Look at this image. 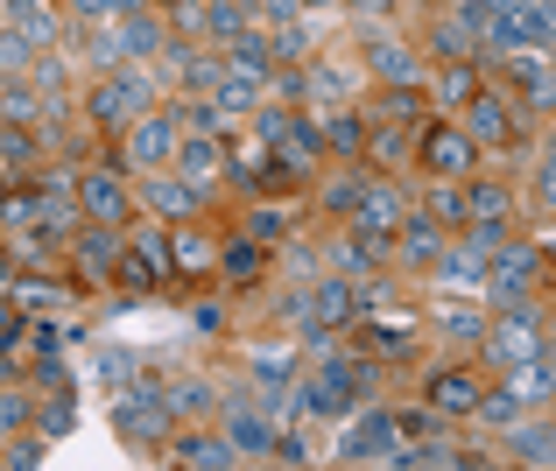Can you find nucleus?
I'll return each instance as SVG.
<instances>
[{"instance_id":"nucleus-18","label":"nucleus","mask_w":556,"mask_h":471,"mask_svg":"<svg viewBox=\"0 0 556 471\" xmlns=\"http://www.w3.org/2000/svg\"><path fill=\"white\" fill-rule=\"evenodd\" d=\"M155 394H163V408H169V422H177V416H204V408H212V402H218V394H212V387H204V380H169V387H155Z\"/></svg>"},{"instance_id":"nucleus-40","label":"nucleus","mask_w":556,"mask_h":471,"mask_svg":"<svg viewBox=\"0 0 556 471\" xmlns=\"http://www.w3.org/2000/svg\"><path fill=\"white\" fill-rule=\"evenodd\" d=\"M254 240H282V212H254Z\"/></svg>"},{"instance_id":"nucleus-23","label":"nucleus","mask_w":556,"mask_h":471,"mask_svg":"<svg viewBox=\"0 0 556 471\" xmlns=\"http://www.w3.org/2000/svg\"><path fill=\"white\" fill-rule=\"evenodd\" d=\"M28 56H36V42H28L14 22H0V78H8V71H28Z\"/></svg>"},{"instance_id":"nucleus-46","label":"nucleus","mask_w":556,"mask_h":471,"mask_svg":"<svg viewBox=\"0 0 556 471\" xmlns=\"http://www.w3.org/2000/svg\"><path fill=\"white\" fill-rule=\"evenodd\" d=\"M0 22H8V0H0Z\"/></svg>"},{"instance_id":"nucleus-37","label":"nucleus","mask_w":556,"mask_h":471,"mask_svg":"<svg viewBox=\"0 0 556 471\" xmlns=\"http://www.w3.org/2000/svg\"><path fill=\"white\" fill-rule=\"evenodd\" d=\"M325 135H331V141H339V149H353V141H359V127H353V113H331V120H325Z\"/></svg>"},{"instance_id":"nucleus-30","label":"nucleus","mask_w":556,"mask_h":471,"mask_svg":"<svg viewBox=\"0 0 556 471\" xmlns=\"http://www.w3.org/2000/svg\"><path fill=\"white\" fill-rule=\"evenodd\" d=\"M465 212H479V218H501V212H507V190H501V183H479L472 198H465Z\"/></svg>"},{"instance_id":"nucleus-7","label":"nucleus","mask_w":556,"mask_h":471,"mask_svg":"<svg viewBox=\"0 0 556 471\" xmlns=\"http://www.w3.org/2000/svg\"><path fill=\"white\" fill-rule=\"evenodd\" d=\"M226 444L240 450V458H261V450L275 444V430H268V416H261L254 402H240V408H226Z\"/></svg>"},{"instance_id":"nucleus-47","label":"nucleus","mask_w":556,"mask_h":471,"mask_svg":"<svg viewBox=\"0 0 556 471\" xmlns=\"http://www.w3.org/2000/svg\"><path fill=\"white\" fill-rule=\"evenodd\" d=\"M0 323H8V317H0ZM0 338H8V331H0Z\"/></svg>"},{"instance_id":"nucleus-17","label":"nucleus","mask_w":556,"mask_h":471,"mask_svg":"<svg viewBox=\"0 0 556 471\" xmlns=\"http://www.w3.org/2000/svg\"><path fill=\"white\" fill-rule=\"evenodd\" d=\"M149 204L163 218H190V212H198V183H184V176H155V183H149Z\"/></svg>"},{"instance_id":"nucleus-14","label":"nucleus","mask_w":556,"mask_h":471,"mask_svg":"<svg viewBox=\"0 0 556 471\" xmlns=\"http://www.w3.org/2000/svg\"><path fill=\"white\" fill-rule=\"evenodd\" d=\"M422 155H430L437 176H465V169H472V135H451V127H444V135H430Z\"/></svg>"},{"instance_id":"nucleus-19","label":"nucleus","mask_w":556,"mask_h":471,"mask_svg":"<svg viewBox=\"0 0 556 471\" xmlns=\"http://www.w3.org/2000/svg\"><path fill=\"white\" fill-rule=\"evenodd\" d=\"M177 176H184V183H204V176H218V149H212V141H204V135H177Z\"/></svg>"},{"instance_id":"nucleus-15","label":"nucleus","mask_w":556,"mask_h":471,"mask_svg":"<svg viewBox=\"0 0 556 471\" xmlns=\"http://www.w3.org/2000/svg\"><path fill=\"white\" fill-rule=\"evenodd\" d=\"M127 282H141V289H149V282H163V275H169V246L163 240H155V232H149V240H135V254H127Z\"/></svg>"},{"instance_id":"nucleus-9","label":"nucleus","mask_w":556,"mask_h":471,"mask_svg":"<svg viewBox=\"0 0 556 471\" xmlns=\"http://www.w3.org/2000/svg\"><path fill=\"white\" fill-rule=\"evenodd\" d=\"M353 226L359 232H394V226H402V218H408V198H402V190H388V183H380V190H367V198H359L353 204Z\"/></svg>"},{"instance_id":"nucleus-10","label":"nucleus","mask_w":556,"mask_h":471,"mask_svg":"<svg viewBox=\"0 0 556 471\" xmlns=\"http://www.w3.org/2000/svg\"><path fill=\"white\" fill-rule=\"evenodd\" d=\"M113 50H121V64L163 50V22H155V14H121V22H113Z\"/></svg>"},{"instance_id":"nucleus-13","label":"nucleus","mask_w":556,"mask_h":471,"mask_svg":"<svg viewBox=\"0 0 556 471\" xmlns=\"http://www.w3.org/2000/svg\"><path fill=\"white\" fill-rule=\"evenodd\" d=\"M472 402H479L472 373H437L430 380V408H437V416H472Z\"/></svg>"},{"instance_id":"nucleus-31","label":"nucleus","mask_w":556,"mask_h":471,"mask_svg":"<svg viewBox=\"0 0 556 471\" xmlns=\"http://www.w3.org/2000/svg\"><path fill=\"white\" fill-rule=\"evenodd\" d=\"M36 106H42V99H36V92H22V85H14V92L0 99V120H14V127H22V120H36Z\"/></svg>"},{"instance_id":"nucleus-24","label":"nucleus","mask_w":556,"mask_h":471,"mask_svg":"<svg viewBox=\"0 0 556 471\" xmlns=\"http://www.w3.org/2000/svg\"><path fill=\"white\" fill-rule=\"evenodd\" d=\"M232 71H240V78H268V42H254V36H240L232 42Z\"/></svg>"},{"instance_id":"nucleus-26","label":"nucleus","mask_w":556,"mask_h":471,"mask_svg":"<svg viewBox=\"0 0 556 471\" xmlns=\"http://www.w3.org/2000/svg\"><path fill=\"white\" fill-rule=\"evenodd\" d=\"M437 282H465V289H472V282H479V254H472V246H458V254H437Z\"/></svg>"},{"instance_id":"nucleus-25","label":"nucleus","mask_w":556,"mask_h":471,"mask_svg":"<svg viewBox=\"0 0 556 471\" xmlns=\"http://www.w3.org/2000/svg\"><path fill=\"white\" fill-rule=\"evenodd\" d=\"M169 268H212V240H198V232H177V240H169Z\"/></svg>"},{"instance_id":"nucleus-36","label":"nucleus","mask_w":556,"mask_h":471,"mask_svg":"<svg viewBox=\"0 0 556 471\" xmlns=\"http://www.w3.org/2000/svg\"><path fill=\"white\" fill-rule=\"evenodd\" d=\"M444 99H451V106H465V99H472V71H444Z\"/></svg>"},{"instance_id":"nucleus-6","label":"nucleus","mask_w":556,"mask_h":471,"mask_svg":"<svg viewBox=\"0 0 556 471\" xmlns=\"http://www.w3.org/2000/svg\"><path fill=\"white\" fill-rule=\"evenodd\" d=\"M78 212H85V218H99V226H121V218H127V190H121V176H113V169H92V176L78 183Z\"/></svg>"},{"instance_id":"nucleus-33","label":"nucleus","mask_w":556,"mask_h":471,"mask_svg":"<svg viewBox=\"0 0 556 471\" xmlns=\"http://www.w3.org/2000/svg\"><path fill=\"white\" fill-rule=\"evenodd\" d=\"M479 331H486L479 310H444V338H479Z\"/></svg>"},{"instance_id":"nucleus-39","label":"nucleus","mask_w":556,"mask_h":471,"mask_svg":"<svg viewBox=\"0 0 556 471\" xmlns=\"http://www.w3.org/2000/svg\"><path fill=\"white\" fill-rule=\"evenodd\" d=\"M226 268H232V275H254L261 254H254V246H226Z\"/></svg>"},{"instance_id":"nucleus-1","label":"nucleus","mask_w":556,"mask_h":471,"mask_svg":"<svg viewBox=\"0 0 556 471\" xmlns=\"http://www.w3.org/2000/svg\"><path fill=\"white\" fill-rule=\"evenodd\" d=\"M113 430L127 436V444H155V436H169V408H163V394L141 380V387H127L121 402H113Z\"/></svg>"},{"instance_id":"nucleus-42","label":"nucleus","mask_w":556,"mask_h":471,"mask_svg":"<svg viewBox=\"0 0 556 471\" xmlns=\"http://www.w3.org/2000/svg\"><path fill=\"white\" fill-rule=\"evenodd\" d=\"M78 14H113V0H71Z\"/></svg>"},{"instance_id":"nucleus-8","label":"nucleus","mask_w":556,"mask_h":471,"mask_svg":"<svg viewBox=\"0 0 556 471\" xmlns=\"http://www.w3.org/2000/svg\"><path fill=\"white\" fill-rule=\"evenodd\" d=\"M303 408H317V416H345V408H353V366H339V359H331L325 373L311 380Z\"/></svg>"},{"instance_id":"nucleus-16","label":"nucleus","mask_w":556,"mask_h":471,"mask_svg":"<svg viewBox=\"0 0 556 471\" xmlns=\"http://www.w3.org/2000/svg\"><path fill=\"white\" fill-rule=\"evenodd\" d=\"M465 113H472V141H507L515 135V127H507V99H493V92L465 99Z\"/></svg>"},{"instance_id":"nucleus-5","label":"nucleus","mask_w":556,"mask_h":471,"mask_svg":"<svg viewBox=\"0 0 556 471\" xmlns=\"http://www.w3.org/2000/svg\"><path fill=\"white\" fill-rule=\"evenodd\" d=\"M177 135H184V127L169 120V113H163V120H135V135H127V162H135V169H163V162L177 155Z\"/></svg>"},{"instance_id":"nucleus-2","label":"nucleus","mask_w":556,"mask_h":471,"mask_svg":"<svg viewBox=\"0 0 556 471\" xmlns=\"http://www.w3.org/2000/svg\"><path fill=\"white\" fill-rule=\"evenodd\" d=\"M479 338H486V352L507 366V373H515L521 359H535V352H543V323L521 317V310H507L501 323H493V331H479Z\"/></svg>"},{"instance_id":"nucleus-43","label":"nucleus","mask_w":556,"mask_h":471,"mask_svg":"<svg viewBox=\"0 0 556 471\" xmlns=\"http://www.w3.org/2000/svg\"><path fill=\"white\" fill-rule=\"evenodd\" d=\"M28 8H36V0H8V14H28Z\"/></svg>"},{"instance_id":"nucleus-28","label":"nucleus","mask_w":556,"mask_h":471,"mask_svg":"<svg viewBox=\"0 0 556 471\" xmlns=\"http://www.w3.org/2000/svg\"><path fill=\"white\" fill-rule=\"evenodd\" d=\"M345 310H353V289H345V282H325V289H317V303H311L317 323H339Z\"/></svg>"},{"instance_id":"nucleus-41","label":"nucleus","mask_w":556,"mask_h":471,"mask_svg":"<svg viewBox=\"0 0 556 471\" xmlns=\"http://www.w3.org/2000/svg\"><path fill=\"white\" fill-rule=\"evenodd\" d=\"M240 22H247V14L232 8V0H226V8H212V28H226V36H232V28H240Z\"/></svg>"},{"instance_id":"nucleus-35","label":"nucleus","mask_w":556,"mask_h":471,"mask_svg":"<svg viewBox=\"0 0 556 471\" xmlns=\"http://www.w3.org/2000/svg\"><path fill=\"white\" fill-rule=\"evenodd\" d=\"M359 198H367V183H359V176H345V183H331V212H353Z\"/></svg>"},{"instance_id":"nucleus-38","label":"nucleus","mask_w":556,"mask_h":471,"mask_svg":"<svg viewBox=\"0 0 556 471\" xmlns=\"http://www.w3.org/2000/svg\"><path fill=\"white\" fill-rule=\"evenodd\" d=\"M14 422H28V402L22 394H0V430H14Z\"/></svg>"},{"instance_id":"nucleus-34","label":"nucleus","mask_w":556,"mask_h":471,"mask_svg":"<svg viewBox=\"0 0 556 471\" xmlns=\"http://www.w3.org/2000/svg\"><path fill=\"white\" fill-rule=\"evenodd\" d=\"M430 212H437V226H458V218H465V198H458V190H437Z\"/></svg>"},{"instance_id":"nucleus-45","label":"nucleus","mask_w":556,"mask_h":471,"mask_svg":"<svg viewBox=\"0 0 556 471\" xmlns=\"http://www.w3.org/2000/svg\"><path fill=\"white\" fill-rule=\"evenodd\" d=\"M303 8H325V0H303Z\"/></svg>"},{"instance_id":"nucleus-32","label":"nucleus","mask_w":556,"mask_h":471,"mask_svg":"<svg viewBox=\"0 0 556 471\" xmlns=\"http://www.w3.org/2000/svg\"><path fill=\"white\" fill-rule=\"evenodd\" d=\"M99 373H106V380H135V352L106 345V352H99Z\"/></svg>"},{"instance_id":"nucleus-4","label":"nucleus","mask_w":556,"mask_h":471,"mask_svg":"<svg viewBox=\"0 0 556 471\" xmlns=\"http://www.w3.org/2000/svg\"><path fill=\"white\" fill-rule=\"evenodd\" d=\"M535 268H543V260H535L529 246H507V254L493 260V275H486V296L501 303V310H515V303L535 289Z\"/></svg>"},{"instance_id":"nucleus-21","label":"nucleus","mask_w":556,"mask_h":471,"mask_svg":"<svg viewBox=\"0 0 556 471\" xmlns=\"http://www.w3.org/2000/svg\"><path fill=\"white\" fill-rule=\"evenodd\" d=\"M472 416H486L493 430H515V422L529 416V402H521L515 387H493V394H479V402H472Z\"/></svg>"},{"instance_id":"nucleus-44","label":"nucleus","mask_w":556,"mask_h":471,"mask_svg":"<svg viewBox=\"0 0 556 471\" xmlns=\"http://www.w3.org/2000/svg\"><path fill=\"white\" fill-rule=\"evenodd\" d=\"M359 8H388V0H359Z\"/></svg>"},{"instance_id":"nucleus-20","label":"nucleus","mask_w":556,"mask_h":471,"mask_svg":"<svg viewBox=\"0 0 556 471\" xmlns=\"http://www.w3.org/2000/svg\"><path fill=\"white\" fill-rule=\"evenodd\" d=\"M177 458L184 464H240V450H232V444H218V436H204V430H190V436H177Z\"/></svg>"},{"instance_id":"nucleus-29","label":"nucleus","mask_w":556,"mask_h":471,"mask_svg":"<svg viewBox=\"0 0 556 471\" xmlns=\"http://www.w3.org/2000/svg\"><path fill=\"white\" fill-rule=\"evenodd\" d=\"M515 458L549 464V430H543V422H515Z\"/></svg>"},{"instance_id":"nucleus-22","label":"nucleus","mask_w":556,"mask_h":471,"mask_svg":"<svg viewBox=\"0 0 556 471\" xmlns=\"http://www.w3.org/2000/svg\"><path fill=\"white\" fill-rule=\"evenodd\" d=\"M374 71H380L388 85H408L422 64H416V50H402V42H380V50H374Z\"/></svg>"},{"instance_id":"nucleus-3","label":"nucleus","mask_w":556,"mask_h":471,"mask_svg":"<svg viewBox=\"0 0 556 471\" xmlns=\"http://www.w3.org/2000/svg\"><path fill=\"white\" fill-rule=\"evenodd\" d=\"M149 99H155V78L127 71V78H106L92 92V113H99V120H141V113H149Z\"/></svg>"},{"instance_id":"nucleus-12","label":"nucleus","mask_w":556,"mask_h":471,"mask_svg":"<svg viewBox=\"0 0 556 471\" xmlns=\"http://www.w3.org/2000/svg\"><path fill=\"white\" fill-rule=\"evenodd\" d=\"M394 436H402V422H394V416H367V422H359V430L339 444V458H388Z\"/></svg>"},{"instance_id":"nucleus-27","label":"nucleus","mask_w":556,"mask_h":471,"mask_svg":"<svg viewBox=\"0 0 556 471\" xmlns=\"http://www.w3.org/2000/svg\"><path fill=\"white\" fill-rule=\"evenodd\" d=\"M402 226H408V240H402V254H408V260H437V254H444V246H437V226H430V218H402Z\"/></svg>"},{"instance_id":"nucleus-11","label":"nucleus","mask_w":556,"mask_h":471,"mask_svg":"<svg viewBox=\"0 0 556 471\" xmlns=\"http://www.w3.org/2000/svg\"><path fill=\"white\" fill-rule=\"evenodd\" d=\"M254 92H261L254 78H218V85H212V99H204L212 127H226V120H240V113H254Z\"/></svg>"}]
</instances>
